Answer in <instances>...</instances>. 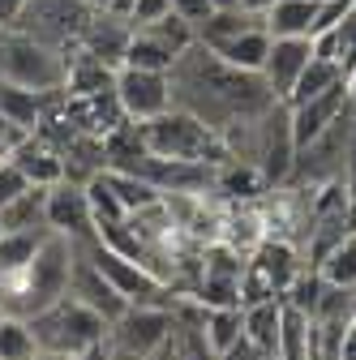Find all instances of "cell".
<instances>
[{
    "mask_svg": "<svg viewBox=\"0 0 356 360\" xmlns=\"http://www.w3.org/2000/svg\"><path fill=\"white\" fill-rule=\"evenodd\" d=\"M0 318H5V292H0Z\"/></svg>",
    "mask_w": 356,
    "mask_h": 360,
    "instance_id": "obj_48",
    "label": "cell"
},
{
    "mask_svg": "<svg viewBox=\"0 0 356 360\" xmlns=\"http://www.w3.org/2000/svg\"><path fill=\"white\" fill-rule=\"evenodd\" d=\"M335 360H356V322H348V326H343V335H339V352H335Z\"/></svg>",
    "mask_w": 356,
    "mask_h": 360,
    "instance_id": "obj_38",
    "label": "cell"
},
{
    "mask_svg": "<svg viewBox=\"0 0 356 360\" xmlns=\"http://www.w3.org/2000/svg\"><path fill=\"white\" fill-rule=\"evenodd\" d=\"M48 228H34V232H0V283H9L18 270L34 257V249L43 245Z\"/></svg>",
    "mask_w": 356,
    "mask_h": 360,
    "instance_id": "obj_27",
    "label": "cell"
},
{
    "mask_svg": "<svg viewBox=\"0 0 356 360\" xmlns=\"http://www.w3.org/2000/svg\"><path fill=\"white\" fill-rule=\"evenodd\" d=\"M151 360H181V352H176V335H172V339H167V343L151 356Z\"/></svg>",
    "mask_w": 356,
    "mask_h": 360,
    "instance_id": "obj_40",
    "label": "cell"
},
{
    "mask_svg": "<svg viewBox=\"0 0 356 360\" xmlns=\"http://www.w3.org/2000/svg\"><path fill=\"white\" fill-rule=\"evenodd\" d=\"M129 39H133V22L129 18H116L108 9H95V18L86 22L77 48L91 52V56H99L108 69H120L125 65V52H129Z\"/></svg>",
    "mask_w": 356,
    "mask_h": 360,
    "instance_id": "obj_15",
    "label": "cell"
},
{
    "mask_svg": "<svg viewBox=\"0 0 356 360\" xmlns=\"http://www.w3.org/2000/svg\"><path fill=\"white\" fill-rule=\"evenodd\" d=\"M9 163L26 176V185H39V189H52L56 180H65V159H61V150H56L48 138H39V133H26V138L13 146Z\"/></svg>",
    "mask_w": 356,
    "mask_h": 360,
    "instance_id": "obj_16",
    "label": "cell"
},
{
    "mask_svg": "<svg viewBox=\"0 0 356 360\" xmlns=\"http://www.w3.org/2000/svg\"><path fill=\"white\" fill-rule=\"evenodd\" d=\"M43 219H48L52 232L69 236L73 245H86V240L99 236L95 214H91V198H86V185H77V180H56L43 193Z\"/></svg>",
    "mask_w": 356,
    "mask_h": 360,
    "instance_id": "obj_12",
    "label": "cell"
},
{
    "mask_svg": "<svg viewBox=\"0 0 356 360\" xmlns=\"http://www.w3.org/2000/svg\"><path fill=\"white\" fill-rule=\"evenodd\" d=\"M352 13V0H318V18H314V34H322V30H335L343 18ZM309 34V39H314Z\"/></svg>",
    "mask_w": 356,
    "mask_h": 360,
    "instance_id": "obj_33",
    "label": "cell"
},
{
    "mask_svg": "<svg viewBox=\"0 0 356 360\" xmlns=\"http://www.w3.org/2000/svg\"><path fill=\"white\" fill-rule=\"evenodd\" d=\"M172 13V5L167 0H133V26H146V22H159V18H167Z\"/></svg>",
    "mask_w": 356,
    "mask_h": 360,
    "instance_id": "obj_36",
    "label": "cell"
},
{
    "mask_svg": "<svg viewBox=\"0 0 356 360\" xmlns=\"http://www.w3.org/2000/svg\"><path fill=\"white\" fill-rule=\"evenodd\" d=\"M86 360H108V347H99L95 356H86Z\"/></svg>",
    "mask_w": 356,
    "mask_h": 360,
    "instance_id": "obj_47",
    "label": "cell"
},
{
    "mask_svg": "<svg viewBox=\"0 0 356 360\" xmlns=\"http://www.w3.org/2000/svg\"><path fill=\"white\" fill-rule=\"evenodd\" d=\"M275 0H241V9H249V13H266Z\"/></svg>",
    "mask_w": 356,
    "mask_h": 360,
    "instance_id": "obj_41",
    "label": "cell"
},
{
    "mask_svg": "<svg viewBox=\"0 0 356 360\" xmlns=\"http://www.w3.org/2000/svg\"><path fill=\"white\" fill-rule=\"evenodd\" d=\"M245 313V326L241 335L266 356V360H279V330H284V300H253L241 304Z\"/></svg>",
    "mask_w": 356,
    "mask_h": 360,
    "instance_id": "obj_18",
    "label": "cell"
},
{
    "mask_svg": "<svg viewBox=\"0 0 356 360\" xmlns=\"http://www.w3.org/2000/svg\"><path fill=\"white\" fill-rule=\"evenodd\" d=\"M241 326H245V313L241 304H215V309H202V335L215 352H224L241 339Z\"/></svg>",
    "mask_w": 356,
    "mask_h": 360,
    "instance_id": "obj_29",
    "label": "cell"
},
{
    "mask_svg": "<svg viewBox=\"0 0 356 360\" xmlns=\"http://www.w3.org/2000/svg\"><path fill=\"white\" fill-rule=\"evenodd\" d=\"M348 108H352V103H348V82L322 90V95L305 99V103H292V108H288V124H292V142H296V150H300L309 138H318V133H322L331 120H339Z\"/></svg>",
    "mask_w": 356,
    "mask_h": 360,
    "instance_id": "obj_14",
    "label": "cell"
},
{
    "mask_svg": "<svg viewBox=\"0 0 356 360\" xmlns=\"http://www.w3.org/2000/svg\"><path fill=\"white\" fill-rule=\"evenodd\" d=\"M335 34V65L343 69V77L356 69V5H352V13L331 30Z\"/></svg>",
    "mask_w": 356,
    "mask_h": 360,
    "instance_id": "obj_32",
    "label": "cell"
},
{
    "mask_svg": "<svg viewBox=\"0 0 356 360\" xmlns=\"http://www.w3.org/2000/svg\"><path fill=\"white\" fill-rule=\"evenodd\" d=\"M318 275H322V283H331V288L356 292V228H352L335 249H326V257L318 262Z\"/></svg>",
    "mask_w": 356,
    "mask_h": 360,
    "instance_id": "obj_26",
    "label": "cell"
},
{
    "mask_svg": "<svg viewBox=\"0 0 356 360\" xmlns=\"http://www.w3.org/2000/svg\"><path fill=\"white\" fill-rule=\"evenodd\" d=\"M30 330L39 352H65V356H95L99 347H108V322L95 309H86L82 300H73L69 292L61 300H52L48 309L30 313Z\"/></svg>",
    "mask_w": 356,
    "mask_h": 360,
    "instance_id": "obj_4",
    "label": "cell"
},
{
    "mask_svg": "<svg viewBox=\"0 0 356 360\" xmlns=\"http://www.w3.org/2000/svg\"><path fill=\"white\" fill-rule=\"evenodd\" d=\"M253 26H266V13H249V9H210L206 22H198V43L206 48H219V43H228Z\"/></svg>",
    "mask_w": 356,
    "mask_h": 360,
    "instance_id": "obj_23",
    "label": "cell"
},
{
    "mask_svg": "<svg viewBox=\"0 0 356 360\" xmlns=\"http://www.w3.org/2000/svg\"><path fill=\"white\" fill-rule=\"evenodd\" d=\"M34 356H39V343L30 322L18 318V313H5L0 318V360H34Z\"/></svg>",
    "mask_w": 356,
    "mask_h": 360,
    "instance_id": "obj_30",
    "label": "cell"
},
{
    "mask_svg": "<svg viewBox=\"0 0 356 360\" xmlns=\"http://www.w3.org/2000/svg\"><path fill=\"white\" fill-rule=\"evenodd\" d=\"M26 5H30V0H0V26H13Z\"/></svg>",
    "mask_w": 356,
    "mask_h": 360,
    "instance_id": "obj_39",
    "label": "cell"
},
{
    "mask_svg": "<svg viewBox=\"0 0 356 360\" xmlns=\"http://www.w3.org/2000/svg\"><path fill=\"white\" fill-rule=\"evenodd\" d=\"M352 5H356V0H352Z\"/></svg>",
    "mask_w": 356,
    "mask_h": 360,
    "instance_id": "obj_49",
    "label": "cell"
},
{
    "mask_svg": "<svg viewBox=\"0 0 356 360\" xmlns=\"http://www.w3.org/2000/svg\"><path fill=\"white\" fill-rule=\"evenodd\" d=\"M116 86V69H108L99 56L91 52H73L69 56V73H65V95L69 99H86V95H99V90Z\"/></svg>",
    "mask_w": 356,
    "mask_h": 360,
    "instance_id": "obj_20",
    "label": "cell"
},
{
    "mask_svg": "<svg viewBox=\"0 0 356 360\" xmlns=\"http://www.w3.org/2000/svg\"><path fill=\"white\" fill-rule=\"evenodd\" d=\"M95 18V5L91 0H30V5L22 9V18L13 22V30L48 43V48H77L82 43V30L86 22Z\"/></svg>",
    "mask_w": 356,
    "mask_h": 360,
    "instance_id": "obj_8",
    "label": "cell"
},
{
    "mask_svg": "<svg viewBox=\"0 0 356 360\" xmlns=\"http://www.w3.org/2000/svg\"><path fill=\"white\" fill-rule=\"evenodd\" d=\"M43 193H48V189L30 185L9 206H0V232H34V228H48V219H43Z\"/></svg>",
    "mask_w": 356,
    "mask_h": 360,
    "instance_id": "obj_24",
    "label": "cell"
},
{
    "mask_svg": "<svg viewBox=\"0 0 356 360\" xmlns=\"http://www.w3.org/2000/svg\"><path fill=\"white\" fill-rule=\"evenodd\" d=\"M34 360H86V356H65V352H39Z\"/></svg>",
    "mask_w": 356,
    "mask_h": 360,
    "instance_id": "obj_42",
    "label": "cell"
},
{
    "mask_svg": "<svg viewBox=\"0 0 356 360\" xmlns=\"http://www.w3.org/2000/svg\"><path fill=\"white\" fill-rule=\"evenodd\" d=\"M82 249H86V257H91V262L103 270L108 283H112L129 304H172V288L155 275V270H146L142 262H129L125 253H116V249L103 245L99 236L86 240Z\"/></svg>",
    "mask_w": 356,
    "mask_h": 360,
    "instance_id": "obj_9",
    "label": "cell"
},
{
    "mask_svg": "<svg viewBox=\"0 0 356 360\" xmlns=\"http://www.w3.org/2000/svg\"><path fill=\"white\" fill-rule=\"evenodd\" d=\"M69 296L73 300H82L86 309H95L99 313V318L112 326L116 318H120V313L129 309V300L108 283V275H103V270L91 262V257H86V249L82 245H73V270H69Z\"/></svg>",
    "mask_w": 356,
    "mask_h": 360,
    "instance_id": "obj_13",
    "label": "cell"
},
{
    "mask_svg": "<svg viewBox=\"0 0 356 360\" xmlns=\"http://www.w3.org/2000/svg\"><path fill=\"white\" fill-rule=\"evenodd\" d=\"M86 198H91L95 228H99V223H120V219H125V206H120V198L112 193V185H108L103 172H95L91 180H86Z\"/></svg>",
    "mask_w": 356,
    "mask_h": 360,
    "instance_id": "obj_31",
    "label": "cell"
},
{
    "mask_svg": "<svg viewBox=\"0 0 356 360\" xmlns=\"http://www.w3.org/2000/svg\"><path fill=\"white\" fill-rule=\"evenodd\" d=\"M69 270H73V240L61 236V232H48L43 245L34 249V257L9 283H0V292H5V313L30 318V313L61 300L69 292Z\"/></svg>",
    "mask_w": 356,
    "mask_h": 360,
    "instance_id": "obj_2",
    "label": "cell"
},
{
    "mask_svg": "<svg viewBox=\"0 0 356 360\" xmlns=\"http://www.w3.org/2000/svg\"><path fill=\"white\" fill-rule=\"evenodd\" d=\"M339 82H343V69H339L335 60L309 56V65L300 69V77H296V86H292V95H288L284 103H288V108H292V103H305V99L322 95V90H331V86H339Z\"/></svg>",
    "mask_w": 356,
    "mask_h": 360,
    "instance_id": "obj_28",
    "label": "cell"
},
{
    "mask_svg": "<svg viewBox=\"0 0 356 360\" xmlns=\"http://www.w3.org/2000/svg\"><path fill=\"white\" fill-rule=\"evenodd\" d=\"M167 82H172V108L193 112L219 138H228L232 129H241V124L258 120L262 112H271L275 103H284L262 82V73L224 65L206 43H193V48L176 56V65L167 69Z\"/></svg>",
    "mask_w": 356,
    "mask_h": 360,
    "instance_id": "obj_1",
    "label": "cell"
},
{
    "mask_svg": "<svg viewBox=\"0 0 356 360\" xmlns=\"http://www.w3.org/2000/svg\"><path fill=\"white\" fill-rule=\"evenodd\" d=\"M30 185H26V176L9 163V159H0V206H9L18 193H26Z\"/></svg>",
    "mask_w": 356,
    "mask_h": 360,
    "instance_id": "obj_34",
    "label": "cell"
},
{
    "mask_svg": "<svg viewBox=\"0 0 356 360\" xmlns=\"http://www.w3.org/2000/svg\"><path fill=\"white\" fill-rule=\"evenodd\" d=\"M103 176H108L112 193L120 198L125 214H133V210H146V206L163 202V193H159V189L151 185V180H142L138 172H125V167H103Z\"/></svg>",
    "mask_w": 356,
    "mask_h": 360,
    "instance_id": "obj_25",
    "label": "cell"
},
{
    "mask_svg": "<svg viewBox=\"0 0 356 360\" xmlns=\"http://www.w3.org/2000/svg\"><path fill=\"white\" fill-rule=\"evenodd\" d=\"M318 18V0H275L266 9V30L271 39H309Z\"/></svg>",
    "mask_w": 356,
    "mask_h": 360,
    "instance_id": "obj_21",
    "label": "cell"
},
{
    "mask_svg": "<svg viewBox=\"0 0 356 360\" xmlns=\"http://www.w3.org/2000/svg\"><path fill=\"white\" fill-rule=\"evenodd\" d=\"M172 335H176L172 304H129L108 326V347H120V352H133V356L151 360Z\"/></svg>",
    "mask_w": 356,
    "mask_h": 360,
    "instance_id": "obj_10",
    "label": "cell"
},
{
    "mask_svg": "<svg viewBox=\"0 0 356 360\" xmlns=\"http://www.w3.org/2000/svg\"><path fill=\"white\" fill-rule=\"evenodd\" d=\"M343 82H348V103H352V108H356V69H352V73H348V77H343Z\"/></svg>",
    "mask_w": 356,
    "mask_h": 360,
    "instance_id": "obj_44",
    "label": "cell"
},
{
    "mask_svg": "<svg viewBox=\"0 0 356 360\" xmlns=\"http://www.w3.org/2000/svg\"><path fill=\"white\" fill-rule=\"evenodd\" d=\"M224 65H232V69H245V73H262V65H266V52H271V30L266 26H253V30H245V34H236V39H228V43H219V48H210Z\"/></svg>",
    "mask_w": 356,
    "mask_h": 360,
    "instance_id": "obj_22",
    "label": "cell"
},
{
    "mask_svg": "<svg viewBox=\"0 0 356 360\" xmlns=\"http://www.w3.org/2000/svg\"><path fill=\"white\" fill-rule=\"evenodd\" d=\"M219 360H266V356H262V352H258V347H253L245 335H241L232 347H224V352H219Z\"/></svg>",
    "mask_w": 356,
    "mask_h": 360,
    "instance_id": "obj_37",
    "label": "cell"
},
{
    "mask_svg": "<svg viewBox=\"0 0 356 360\" xmlns=\"http://www.w3.org/2000/svg\"><path fill=\"white\" fill-rule=\"evenodd\" d=\"M108 360H146V356H133V352H120V347H108Z\"/></svg>",
    "mask_w": 356,
    "mask_h": 360,
    "instance_id": "obj_43",
    "label": "cell"
},
{
    "mask_svg": "<svg viewBox=\"0 0 356 360\" xmlns=\"http://www.w3.org/2000/svg\"><path fill=\"white\" fill-rule=\"evenodd\" d=\"M352 133H356V108H348L339 120H331L318 138H309V142L296 150L292 172H288L284 185L314 193V189L331 185V180H343V172H348V150H352Z\"/></svg>",
    "mask_w": 356,
    "mask_h": 360,
    "instance_id": "obj_6",
    "label": "cell"
},
{
    "mask_svg": "<svg viewBox=\"0 0 356 360\" xmlns=\"http://www.w3.org/2000/svg\"><path fill=\"white\" fill-rule=\"evenodd\" d=\"M61 95V90H56ZM52 95H39V90H26V86H13V82H0V120L22 129V133H34L43 112H48Z\"/></svg>",
    "mask_w": 356,
    "mask_h": 360,
    "instance_id": "obj_19",
    "label": "cell"
},
{
    "mask_svg": "<svg viewBox=\"0 0 356 360\" xmlns=\"http://www.w3.org/2000/svg\"><path fill=\"white\" fill-rule=\"evenodd\" d=\"M138 138L151 155H163V159H189V163H210V167H224L232 159L228 142L185 108H167V112L142 120Z\"/></svg>",
    "mask_w": 356,
    "mask_h": 360,
    "instance_id": "obj_3",
    "label": "cell"
},
{
    "mask_svg": "<svg viewBox=\"0 0 356 360\" xmlns=\"http://www.w3.org/2000/svg\"><path fill=\"white\" fill-rule=\"evenodd\" d=\"M348 313H352V322H356V292H352V300H348Z\"/></svg>",
    "mask_w": 356,
    "mask_h": 360,
    "instance_id": "obj_46",
    "label": "cell"
},
{
    "mask_svg": "<svg viewBox=\"0 0 356 360\" xmlns=\"http://www.w3.org/2000/svg\"><path fill=\"white\" fill-rule=\"evenodd\" d=\"M167 5H172V13H176V18L189 22L193 30H198V22H206V18H210V9H215L210 0H167Z\"/></svg>",
    "mask_w": 356,
    "mask_h": 360,
    "instance_id": "obj_35",
    "label": "cell"
},
{
    "mask_svg": "<svg viewBox=\"0 0 356 360\" xmlns=\"http://www.w3.org/2000/svg\"><path fill=\"white\" fill-rule=\"evenodd\" d=\"M112 90H116L120 112H125L133 124H142V120H151V116H159V112L172 108V82H167V73H159V69L120 65Z\"/></svg>",
    "mask_w": 356,
    "mask_h": 360,
    "instance_id": "obj_11",
    "label": "cell"
},
{
    "mask_svg": "<svg viewBox=\"0 0 356 360\" xmlns=\"http://www.w3.org/2000/svg\"><path fill=\"white\" fill-rule=\"evenodd\" d=\"M305 266H309V262H305L300 245H292V240H284V236H262V240L249 249V257H245L241 304H253V300H279Z\"/></svg>",
    "mask_w": 356,
    "mask_h": 360,
    "instance_id": "obj_7",
    "label": "cell"
},
{
    "mask_svg": "<svg viewBox=\"0 0 356 360\" xmlns=\"http://www.w3.org/2000/svg\"><path fill=\"white\" fill-rule=\"evenodd\" d=\"M215 9H241V0H210Z\"/></svg>",
    "mask_w": 356,
    "mask_h": 360,
    "instance_id": "obj_45",
    "label": "cell"
},
{
    "mask_svg": "<svg viewBox=\"0 0 356 360\" xmlns=\"http://www.w3.org/2000/svg\"><path fill=\"white\" fill-rule=\"evenodd\" d=\"M309 56H314V43L309 39H271V52H266V65H262V82L279 99H288L300 69L309 65Z\"/></svg>",
    "mask_w": 356,
    "mask_h": 360,
    "instance_id": "obj_17",
    "label": "cell"
},
{
    "mask_svg": "<svg viewBox=\"0 0 356 360\" xmlns=\"http://www.w3.org/2000/svg\"><path fill=\"white\" fill-rule=\"evenodd\" d=\"M65 73H69V52L48 48L13 26L0 30V82H13L39 95H56L65 90Z\"/></svg>",
    "mask_w": 356,
    "mask_h": 360,
    "instance_id": "obj_5",
    "label": "cell"
}]
</instances>
